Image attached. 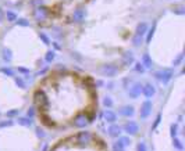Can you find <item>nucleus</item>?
Here are the masks:
<instances>
[{
    "label": "nucleus",
    "instance_id": "1",
    "mask_svg": "<svg viewBox=\"0 0 185 151\" xmlns=\"http://www.w3.org/2000/svg\"><path fill=\"white\" fill-rule=\"evenodd\" d=\"M154 76L163 83H167L173 78V71L171 69H164V71H157L154 73Z\"/></svg>",
    "mask_w": 185,
    "mask_h": 151
},
{
    "label": "nucleus",
    "instance_id": "2",
    "mask_svg": "<svg viewBox=\"0 0 185 151\" xmlns=\"http://www.w3.org/2000/svg\"><path fill=\"white\" fill-rule=\"evenodd\" d=\"M35 103H36V105H38L39 108H45L46 105H47V99H46L45 93L36 92V94H35Z\"/></svg>",
    "mask_w": 185,
    "mask_h": 151
},
{
    "label": "nucleus",
    "instance_id": "3",
    "mask_svg": "<svg viewBox=\"0 0 185 151\" xmlns=\"http://www.w3.org/2000/svg\"><path fill=\"white\" fill-rule=\"evenodd\" d=\"M90 139H92V136H90L89 132H79L77 134V137H75V140H77V143H79V144H86V143L90 142Z\"/></svg>",
    "mask_w": 185,
    "mask_h": 151
},
{
    "label": "nucleus",
    "instance_id": "4",
    "mask_svg": "<svg viewBox=\"0 0 185 151\" xmlns=\"http://www.w3.org/2000/svg\"><path fill=\"white\" fill-rule=\"evenodd\" d=\"M124 130H125L128 134H136V133L139 132V126H138V124H135V122L130 121V122H127V124H125V126H124Z\"/></svg>",
    "mask_w": 185,
    "mask_h": 151
},
{
    "label": "nucleus",
    "instance_id": "5",
    "mask_svg": "<svg viewBox=\"0 0 185 151\" xmlns=\"http://www.w3.org/2000/svg\"><path fill=\"white\" fill-rule=\"evenodd\" d=\"M89 121H88V118H86L84 114H79L75 116V119H74V126H77V128H85V125L88 124Z\"/></svg>",
    "mask_w": 185,
    "mask_h": 151
},
{
    "label": "nucleus",
    "instance_id": "6",
    "mask_svg": "<svg viewBox=\"0 0 185 151\" xmlns=\"http://www.w3.org/2000/svg\"><path fill=\"white\" fill-rule=\"evenodd\" d=\"M117 72L118 69L114 65H104V67H102V73L106 75V76H114Z\"/></svg>",
    "mask_w": 185,
    "mask_h": 151
},
{
    "label": "nucleus",
    "instance_id": "7",
    "mask_svg": "<svg viewBox=\"0 0 185 151\" xmlns=\"http://www.w3.org/2000/svg\"><path fill=\"white\" fill-rule=\"evenodd\" d=\"M150 111H152V103L148 100L145 101L142 104V107H141V118H146L150 114Z\"/></svg>",
    "mask_w": 185,
    "mask_h": 151
},
{
    "label": "nucleus",
    "instance_id": "8",
    "mask_svg": "<svg viewBox=\"0 0 185 151\" xmlns=\"http://www.w3.org/2000/svg\"><path fill=\"white\" fill-rule=\"evenodd\" d=\"M141 92H142V85L141 83H134L132 87H130V96L132 99H136L141 94Z\"/></svg>",
    "mask_w": 185,
    "mask_h": 151
},
{
    "label": "nucleus",
    "instance_id": "9",
    "mask_svg": "<svg viewBox=\"0 0 185 151\" xmlns=\"http://www.w3.org/2000/svg\"><path fill=\"white\" fill-rule=\"evenodd\" d=\"M154 87L150 85V83H148V85H145V86H142V93H143L145 96L148 97V99H150V97L154 94Z\"/></svg>",
    "mask_w": 185,
    "mask_h": 151
},
{
    "label": "nucleus",
    "instance_id": "10",
    "mask_svg": "<svg viewBox=\"0 0 185 151\" xmlns=\"http://www.w3.org/2000/svg\"><path fill=\"white\" fill-rule=\"evenodd\" d=\"M35 17L38 21H43V19L47 17V10L43 9V7H39V9L35 10Z\"/></svg>",
    "mask_w": 185,
    "mask_h": 151
},
{
    "label": "nucleus",
    "instance_id": "11",
    "mask_svg": "<svg viewBox=\"0 0 185 151\" xmlns=\"http://www.w3.org/2000/svg\"><path fill=\"white\" fill-rule=\"evenodd\" d=\"M85 15H86V11L85 10H82V9H78L74 11V15H72V18H74V21H77V22H81L82 19L85 18Z\"/></svg>",
    "mask_w": 185,
    "mask_h": 151
},
{
    "label": "nucleus",
    "instance_id": "12",
    "mask_svg": "<svg viewBox=\"0 0 185 151\" xmlns=\"http://www.w3.org/2000/svg\"><path fill=\"white\" fill-rule=\"evenodd\" d=\"M134 63V54H132L131 51H127L122 54V64L124 65H130Z\"/></svg>",
    "mask_w": 185,
    "mask_h": 151
},
{
    "label": "nucleus",
    "instance_id": "13",
    "mask_svg": "<svg viewBox=\"0 0 185 151\" xmlns=\"http://www.w3.org/2000/svg\"><path fill=\"white\" fill-rule=\"evenodd\" d=\"M120 133H121V129H120V126H117V125H111V126L109 128V134H110L111 137H118Z\"/></svg>",
    "mask_w": 185,
    "mask_h": 151
},
{
    "label": "nucleus",
    "instance_id": "14",
    "mask_svg": "<svg viewBox=\"0 0 185 151\" xmlns=\"http://www.w3.org/2000/svg\"><path fill=\"white\" fill-rule=\"evenodd\" d=\"M146 31H148V24H145V22H142V24H139L138 25V28H136V36H142L143 37V35L146 33Z\"/></svg>",
    "mask_w": 185,
    "mask_h": 151
},
{
    "label": "nucleus",
    "instance_id": "15",
    "mask_svg": "<svg viewBox=\"0 0 185 151\" xmlns=\"http://www.w3.org/2000/svg\"><path fill=\"white\" fill-rule=\"evenodd\" d=\"M124 116H132L134 115V108H132L131 105H125V107H122L121 111H120Z\"/></svg>",
    "mask_w": 185,
    "mask_h": 151
},
{
    "label": "nucleus",
    "instance_id": "16",
    "mask_svg": "<svg viewBox=\"0 0 185 151\" xmlns=\"http://www.w3.org/2000/svg\"><path fill=\"white\" fill-rule=\"evenodd\" d=\"M104 119H106L107 122H111V124H113L114 121H116V114H114L113 111L106 110L104 111Z\"/></svg>",
    "mask_w": 185,
    "mask_h": 151
},
{
    "label": "nucleus",
    "instance_id": "17",
    "mask_svg": "<svg viewBox=\"0 0 185 151\" xmlns=\"http://www.w3.org/2000/svg\"><path fill=\"white\" fill-rule=\"evenodd\" d=\"M142 65H143L145 68H150L152 67V60H150L149 54H143V57H142Z\"/></svg>",
    "mask_w": 185,
    "mask_h": 151
},
{
    "label": "nucleus",
    "instance_id": "18",
    "mask_svg": "<svg viewBox=\"0 0 185 151\" xmlns=\"http://www.w3.org/2000/svg\"><path fill=\"white\" fill-rule=\"evenodd\" d=\"M18 124L24 125V126H31L32 121H31V118H18Z\"/></svg>",
    "mask_w": 185,
    "mask_h": 151
},
{
    "label": "nucleus",
    "instance_id": "19",
    "mask_svg": "<svg viewBox=\"0 0 185 151\" xmlns=\"http://www.w3.org/2000/svg\"><path fill=\"white\" fill-rule=\"evenodd\" d=\"M125 150V147L122 146L120 142H117V143H114V146H113V151H124Z\"/></svg>",
    "mask_w": 185,
    "mask_h": 151
},
{
    "label": "nucleus",
    "instance_id": "20",
    "mask_svg": "<svg viewBox=\"0 0 185 151\" xmlns=\"http://www.w3.org/2000/svg\"><path fill=\"white\" fill-rule=\"evenodd\" d=\"M132 43H134V45H135V46H139L141 43H142V36H134L132 37Z\"/></svg>",
    "mask_w": 185,
    "mask_h": 151
},
{
    "label": "nucleus",
    "instance_id": "21",
    "mask_svg": "<svg viewBox=\"0 0 185 151\" xmlns=\"http://www.w3.org/2000/svg\"><path fill=\"white\" fill-rule=\"evenodd\" d=\"M7 19L11 21V22H13V21H17V15L14 13H11V11H7Z\"/></svg>",
    "mask_w": 185,
    "mask_h": 151
},
{
    "label": "nucleus",
    "instance_id": "22",
    "mask_svg": "<svg viewBox=\"0 0 185 151\" xmlns=\"http://www.w3.org/2000/svg\"><path fill=\"white\" fill-rule=\"evenodd\" d=\"M3 54H4L3 55V58H4L6 61H10V60H11V51L10 50H4L3 51Z\"/></svg>",
    "mask_w": 185,
    "mask_h": 151
},
{
    "label": "nucleus",
    "instance_id": "23",
    "mask_svg": "<svg viewBox=\"0 0 185 151\" xmlns=\"http://www.w3.org/2000/svg\"><path fill=\"white\" fill-rule=\"evenodd\" d=\"M54 58V51H47V54H46V61H53Z\"/></svg>",
    "mask_w": 185,
    "mask_h": 151
},
{
    "label": "nucleus",
    "instance_id": "24",
    "mask_svg": "<svg viewBox=\"0 0 185 151\" xmlns=\"http://www.w3.org/2000/svg\"><path fill=\"white\" fill-rule=\"evenodd\" d=\"M118 142L121 143V144H122V146H124V147H125V146H128V144L131 143V142H130V139H128V137H121V139H120V140H118Z\"/></svg>",
    "mask_w": 185,
    "mask_h": 151
},
{
    "label": "nucleus",
    "instance_id": "25",
    "mask_svg": "<svg viewBox=\"0 0 185 151\" xmlns=\"http://www.w3.org/2000/svg\"><path fill=\"white\" fill-rule=\"evenodd\" d=\"M135 69L138 71V72H143V71H145V67L141 64V63H136V64H135Z\"/></svg>",
    "mask_w": 185,
    "mask_h": 151
},
{
    "label": "nucleus",
    "instance_id": "26",
    "mask_svg": "<svg viewBox=\"0 0 185 151\" xmlns=\"http://www.w3.org/2000/svg\"><path fill=\"white\" fill-rule=\"evenodd\" d=\"M153 32H154V27H152V29L149 31V33H148V37H146V42L149 43L150 40H152V36H153Z\"/></svg>",
    "mask_w": 185,
    "mask_h": 151
},
{
    "label": "nucleus",
    "instance_id": "27",
    "mask_svg": "<svg viewBox=\"0 0 185 151\" xmlns=\"http://www.w3.org/2000/svg\"><path fill=\"white\" fill-rule=\"evenodd\" d=\"M1 72L6 73V75H10V76H13V75H14V71H13V69H9V68H3V69H1Z\"/></svg>",
    "mask_w": 185,
    "mask_h": 151
},
{
    "label": "nucleus",
    "instance_id": "28",
    "mask_svg": "<svg viewBox=\"0 0 185 151\" xmlns=\"http://www.w3.org/2000/svg\"><path fill=\"white\" fill-rule=\"evenodd\" d=\"M103 103H104V105H106V107H111V105H113V101H111V99H110V97H106Z\"/></svg>",
    "mask_w": 185,
    "mask_h": 151
},
{
    "label": "nucleus",
    "instance_id": "29",
    "mask_svg": "<svg viewBox=\"0 0 185 151\" xmlns=\"http://www.w3.org/2000/svg\"><path fill=\"white\" fill-rule=\"evenodd\" d=\"M174 146H176L178 150H182V148H184L182 144H181V142H180V140H177V139H174Z\"/></svg>",
    "mask_w": 185,
    "mask_h": 151
},
{
    "label": "nucleus",
    "instance_id": "30",
    "mask_svg": "<svg viewBox=\"0 0 185 151\" xmlns=\"http://www.w3.org/2000/svg\"><path fill=\"white\" fill-rule=\"evenodd\" d=\"M160 119H162V115L159 114L157 115V118H156V121H154V124H153V126H152V129H156V126H157L159 124H160Z\"/></svg>",
    "mask_w": 185,
    "mask_h": 151
},
{
    "label": "nucleus",
    "instance_id": "31",
    "mask_svg": "<svg viewBox=\"0 0 185 151\" xmlns=\"http://www.w3.org/2000/svg\"><path fill=\"white\" fill-rule=\"evenodd\" d=\"M15 82H17L18 86H21V87H25V83H24V81L21 78H17L15 79Z\"/></svg>",
    "mask_w": 185,
    "mask_h": 151
},
{
    "label": "nucleus",
    "instance_id": "32",
    "mask_svg": "<svg viewBox=\"0 0 185 151\" xmlns=\"http://www.w3.org/2000/svg\"><path fill=\"white\" fill-rule=\"evenodd\" d=\"M17 22H18V25H23V27H27V25H29L27 19H18Z\"/></svg>",
    "mask_w": 185,
    "mask_h": 151
},
{
    "label": "nucleus",
    "instance_id": "33",
    "mask_svg": "<svg viewBox=\"0 0 185 151\" xmlns=\"http://www.w3.org/2000/svg\"><path fill=\"white\" fill-rule=\"evenodd\" d=\"M138 151H146V146H145V143H139V144H138Z\"/></svg>",
    "mask_w": 185,
    "mask_h": 151
},
{
    "label": "nucleus",
    "instance_id": "34",
    "mask_svg": "<svg viewBox=\"0 0 185 151\" xmlns=\"http://www.w3.org/2000/svg\"><path fill=\"white\" fill-rule=\"evenodd\" d=\"M177 134V125H171V136L174 137Z\"/></svg>",
    "mask_w": 185,
    "mask_h": 151
},
{
    "label": "nucleus",
    "instance_id": "35",
    "mask_svg": "<svg viewBox=\"0 0 185 151\" xmlns=\"http://www.w3.org/2000/svg\"><path fill=\"white\" fill-rule=\"evenodd\" d=\"M41 37H42V40L45 42L46 45H49V43H50V40H49V39H47V36H46V35H43V33H41Z\"/></svg>",
    "mask_w": 185,
    "mask_h": 151
},
{
    "label": "nucleus",
    "instance_id": "36",
    "mask_svg": "<svg viewBox=\"0 0 185 151\" xmlns=\"http://www.w3.org/2000/svg\"><path fill=\"white\" fill-rule=\"evenodd\" d=\"M10 125H13V121H7V122H3L1 126H10Z\"/></svg>",
    "mask_w": 185,
    "mask_h": 151
},
{
    "label": "nucleus",
    "instance_id": "37",
    "mask_svg": "<svg viewBox=\"0 0 185 151\" xmlns=\"http://www.w3.org/2000/svg\"><path fill=\"white\" fill-rule=\"evenodd\" d=\"M181 60H182V54H180V55H178V58H177L176 61H174V65H177V64H178V63H180Z\"/></svg>",
    "mask_w": 185,
    "mask_h": 151
},
{
    "label": "nucleus",
    "instance_id": "38",
    "mask_svg": "<svg viewBox=\"0 0 185 151\" xmlns=\"http://www.w3.org/2000/svg\"><path fill=\"white\" fill-rule=\"evenodd\" d=\"M15 114H17V111H10L7 115H9V116H13V115H15Z\"/></svg>",
    "mask_w": 185,
    "mask_h": 151
},
{
    "label": "nucleus",
    "instance_id": "39",
    "mask_svg": "<svg viewBox=\"0 0 185 151\" xmlns=\"http://www.w3.org/2000/svg\"><path fill=\"white\" fill-rule=\"evenodd\" d=\"M32 115H34V110L31 108V110L28 111V116H32Z\"/></svg>",
    "mask_w": 185,
    "mask_h": 151
},
{
    "label": "nucleus",
    "instance_id": "40",
    "mask_svg": "<svg viewBox=\"0 0 185 151\" xmlns=\"http://www.w3.org/2000/svg\"><path fill=\"white\" fill-rule=\"evenodd\" d=\"M0 19H1V11H0Z\"/></svg>",
    "mask_w": 185,
    "mask_h": 151
}]
</instances>
